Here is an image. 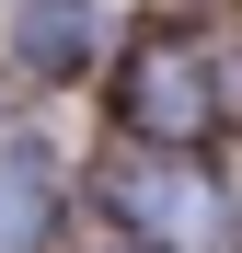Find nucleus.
Returning <instances> with one entry per match:
<instances>
[{
  "instance_id": "obj_3",
  "label": "nucleus",
  "mask_w": 242,
  "mask_h": 253,
  "mask_svg": "<svg viewBox=\"0 0 242 253\" xmlns=\"http://www.w3.org/2000/svg\"><path fill=\"white\" fill-rule=\"evenodd\" d=\"M35 242H47V161L0 150V253H35Z\"/></svg>"
},
{
  "instance_id": "obj_4",
  "label": "nucleus",
  "mask_w": 242,
  "mask_h": 253,
  "mask_svg": "<svg viewBox=\"0 0 242 253\" xmlns=\"http://www.w3.org/2000/svg\"><path fill=\"white\" fill-rule=\"evenodd\" d=\"M23 58L35 69H81L93 58V0H35L23 12Z\"/></svg>"
},
{
  "instance_id": "obj_1",
  "label": "nucleus",
  "mask_w": 242,
  "mask_h": 253,
  "mask_svg": "<svg viewBox=\"0 0 242 253\" xmlns=\"http://www.w3.org/2000/svg\"><path fill=\"white\" fill-rule=\"evenodd\" d=\"M115 219H127L150 253H231L242 230H231V196L196 173V161H127V173H115Z\"/></svg>"
},
{
  "instance_id": "obj_2",
  "label": "nucleus",
  "mask_w": 242,
  "mask_h": 253,
  "mask_svg": "<svg viewBox=\"0 0 242 253\" xmlns=\"http://www.w3.org/2000/svg\"><path fill=\"white\" fill-rule=\"evenodd\" d=\"M115 104H127V126H139L150 150L185 161L219 126V69H208V46H185V35H150V46L127 58V92H115Z\"/></svg>"
}]
</instances>
